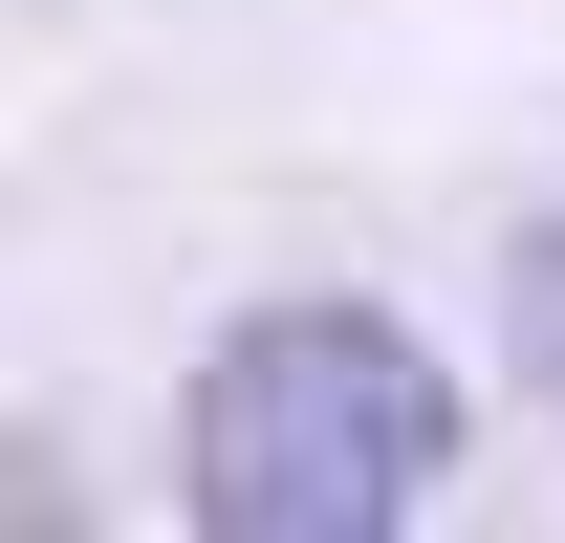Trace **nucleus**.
<instances>
[{
  "instance_id": "f257e3e1",
  "label": "nucleus",
  "mask_w": 565,
  "mask_h": 543,
  "mask_svg": "<svg viewBox=\"0 0 565 543\" xmlns=\"http://www.w3.org/2000/svg\"><path fill=\"white\" fill-rule=\"evenodd\" d=\"M435 457H457V392L370 305H262L196 370V522L217 543H370L435 500Z\"/></svg>"
},
{
  "instance_id": "f03ea898",
  "label": "nucleus",
  "mask_w": 565,
  "mask_h": 543,
  "mask_svg": "<svg viewBox=\"0 0 565 543\" xmlns=\"http://www.w3.org/2000/svg\"><path fill=\"white\" fill-rule=\"evenodd\" d=\"M500 327H522V370H544V392H565V217H544V239H522V283H500Z\"/></svg>"
}]
</instances>
